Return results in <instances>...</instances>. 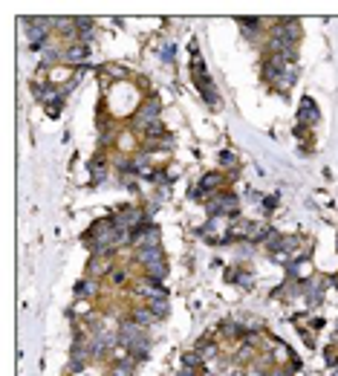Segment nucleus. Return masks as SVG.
I'll return each instance as SVG.
<instances>
[{"mask_svg":"<svg viewBox=\"0 0 338 376\" xmlns=\"http://www.w3.org/2000/svg\"><path fill=\"white\" fill-rule=\"evenodd\" d=\"M208 211H211V217L234 214V211H237V197H234V194H217L214 200H208Z\"/></svg>","mask_w":338,"mask_h":376,"instance_id":"f257e3e1","label":"nucleus"},{"mask_svg":"<svg viewBox=\"0 0 338 376\" xmlns=\"http://www.w3.org/2000/svg\"><path fill=\"white\" fill-rule=\"evenodd\" d=\"M136 122H139V127H148L153 122H159V102H145L139 107V113H136Z\"/></svg>","mask_w":338,"mask_h":376,"instance_id":"f03ea898","label":"nucleus"},{"mask_svg":"<svg viewBox=\"0 0 338 376\" xmlns=\"http://www.w3.org/2000/svg\"><path fill=\"white\" fill-rule=\"evenodd\" d=\"M318 107H315V102L312 99H304L301 102V107H298V125H312V122H318Z\"/></svg>","mask_w":338,"mask_h":376,"instance_id":"7ed1b4c3","label":"nucleus"},{"mask_svg":"<svg viewBox=\"0 0 338 376\" xmlns=\"http://www.w3.org/2000/svg\"><path fill=\"white\" fill-rule=\"evenodd\" d=\"M220 186H223V177H220V174H211V177H205L203 183L197 186V194L203 197V191H205V197H214L211 191H214V188H220Z\"/></svg>","mask_w":338,"mask_h":376,"instance_id":"20e7f679","label":"nucleus"},{"mask_svg":"<svg viewBox=\"0 0 338 376\" xmlns=\"http://www.w3.org/2000/svg\"><path fill=\"white\" fill-rule=\"evenodd\" d=\"M136 257H139L142 263H151L156 257H162V252H159V246H139V249H136Z\"/></svg>","mask_w":338,"mask_h":376,"instance_id":"39448f33","label":"nucleus"},{"mask_svg":"<svg viewBox=\"0 0 338 376\" xmlns=\"http://www.w3.org/2000/svg\"><path fill=\"white\" fill-rule=\"evenodd\" d=\"M165 272H168V266H165V257H156V260H151V263H148V275H151V278H156V281H159V278H165Z\"/></svg>","mask_w":338,"mask_h":376,"instance_id":"423d86ee","label":"nucleus"},{"mask_svg":"<svg viewBox=\"0 0 338 376\" xmlns=\"http://www.w3.org/2000/svg\"><path fill=\"white\" fill-rule=\"evenodd\" d=\"M84 55H87V47L81 44V47H72V50L64 52V61H67V64H81Z\"/></svg>","mask_w":338,"mask_h":376,"instance_id":"0eeeda50","label":"nucleus"},{"mask_svg":"<svg viewBox=\"0 0 338 376\" xmlns=\"http://www.w3.org/2000/svg\"><path fill=\"white\" fill-rule=\"evenodd\" d=\"M151 313L159 318V315H168V301L165 298H156V301H151Z\"/></svg>","mask_w":338,"mask_h":376,"instance_id":"6e6552de","label":"nucleus"},{"mask_svg":"<svg viewBox=\"0 0 338 376\" xmlns=\"http://www.w3.org/2000/svg\"><path fill=\"white\" fill-rule=\"evenodd\" d=\"M153 318H156V315H153V313H148V310H139V313L133 315V321H136V324H142V327H145V324H151Z\"/></svg>","mask_w":338,"mask_h":376,"instance_id":"1a4fd4ad","label":"nucleus"},{"mask_svg":"<svg viewBox=\"0 0 338 376\" xmlns=\"http://www.w3.org/2000/svg\"><path fill=\"white\" fill-rule=\"evenodd\" d=\"M200 362H205L203 356H200V353H185L182 365H185V368H194V371H197V368H200Z\"/></svg>","mask_w":338,"mask_h":376,"instance_id":"9d476101","label":"nucleus"},{"mask_svg":"<svg viewBox=\"0 0 338 376\" xmlns=\"http://www.w3.org/2000/svg\"><path fill=\"white\" fill-rule=\"evenodd\" d=\"M162 133H165V130H162V125H159V122H153V125L145 127V136H148V139H159Z\"/></svg>","mask_w":338,"mask_h":376,"instance_id":"9b49d317","label":"nucleus"},{"mask_svg":"<svg viewBox=\"0 0 338 376\" xmlns=\"http://www.w3.org/2000/svg\"><path fill=\"white\" fill-rule=\"evenodd\" d=\"M87 292H90V295H93V281H90V284H78V295H87Z\"/></svg>","mask_w":338,"mask_h":376,"instance_id":"f8f14e48","label":"nucleus"},{"mask_svg":"<svg viewBox=\"0 0 338 376\" xmlns=\"http://www.w3.org/2000/svg\"><path fill=\"white\" fill-rule=\"evenodd\" d=\"M220 159H223V165H234V156H231V154H223Z\"/></svg>","mask_w":338,"mask_h":376,"instance_id":"ddd939ff","label":"nucleus"}]
</instances>
